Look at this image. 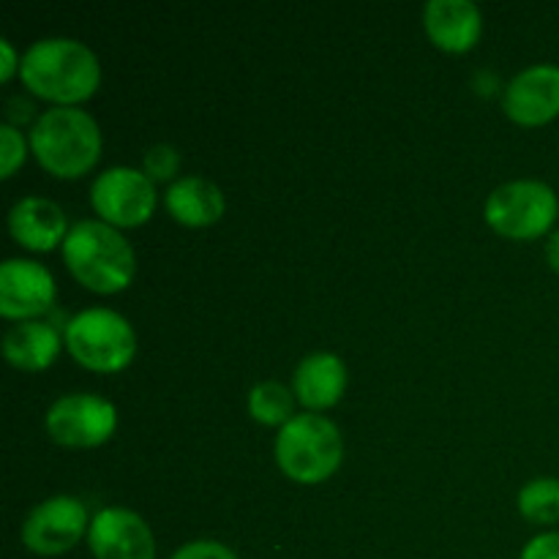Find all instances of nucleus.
Returning a JSON list of instances; mask_svg holds the SVG:
<instances>
[{
	"instance_id": "18",
	"label": "nucleus",
	"mask_w": 559,
	"mask_h": 559,
	"mask_svg": "<svg viewBox=\"0 0 559 559\" xmlns=\"http://www.w3.org/2000/svg\"><path fill=\"white\" fill-rule=\"evenodd\" d=\"M295 399L282 382H257L249 393L251 418L265 426H284L295 418Z\"/></svg>"
},
{
	"instance_id": "12",
	"label": "nucleus",
	"mask_w": 559,
	"mask_h": 559,
	"mask_svg": "<svg viewBox=\"0 0 559 559\" xmlns=\"http://www.w3.org/2000/svg\"><path fill=\"white\" fill-rule=\"evenodd\" d=\"M502 107L511 120L522 126L549 123L559 115V66L535 63L519 71L506 87Z\"/></svg>"
},
{
	"instance_id": "8",
	"label": "nucleus",
	"mask_w": 559,
	"mask_h": 559,
	"mask_svg": "<svg viewBox=\"0 0 559 559\" xmlns=\"http://www.w3.org/2000/svg\"><path fill=\"white\" fill-rule=\"evenodd\" d=\"M44 424L58 445L96 448L112 437L118 413L107 399L93 396V393H71L49 407Z\"/></svg>"
},
{
	"instance_id": "9",
	"label": "nucleus",
	"mask_w": 559,
	"mask_h": 559,
	"mask_svg": "<svg viewBox=\"0 0 559 559\" xmlns=\"http://www.w3.org/2000/svg\"><path fill=\"white\" fill-rule=\"evenodd\" d=\"M87 527V508L85 502L71 495L52 497L27 513L22 524V544L41 557L66 555L80 544Z\"/></svg>"
},
{
	"instance_id": "7",
	"label": "nucleus",
	"mask_w": 559,
	"mask_h": 559,
	"mask_svg": "<svg viewBox=\"0 0 559 559\" xmlns=\"http://www.w3.org/2000/svg\"><path fill=\"white\" fill-rule=\"evenodd\" d=\"M91 202L112 227H140L156 207V189L145 169L109 167L93 180Z\"/></svg>"
},
{
	"instance_id": "11",
	"label": "nucleus",
	"mask_w": 559,
	"mask_h": 559,
	"mask_svg": "<svg viewBox=\"0 0 559 559\" xmlns=\"http://www.w3.org/2000/svg\"><path fill=\"white\" fill-rule=\"evenodd\" d=\"M55 300V278L36 260H5L0 265V314L5 320H31Z\"/></svg>"
},
{
	"instance_id": "14",
	"label": "nucleus",
	"mask_w": 559,
	"mask_h": 559,
	"mask_svg": "<svg viewBox=\"0 0 559 559\" xmlns=\"http://www.w3.org/2000/svg\"><path fill=\"white\" fill-rule=\"evenodd\" d=\"M9 229L16 243L33 251H49L63 243L69 229H66V213L60 205L44 197H25L16 202L9 213Z\"/></svg>"
},
{
	"instance_id": "16",
	"label": "nucleus",
	"mask_w": 559,
	"mask_h": 559,
	"mask_svg": "<svg viewBox=\"0 0 559 559\" xmlns=\"http://www.w3.org/2000/svg\"><path fill=\"white\" fill-rule=\"evenodd\" d=\"M164 202L167 211L186 227H207L224 216L222 189L202 175H186L169 183Z\"/></svg>"
},
{
	"instance_id": "21",
	"label": "nucleus",
	"mask_w": 559,
	"mask_h": 559,
	"mask_svg": "<svg viewBox=\"0 0 559 559\" xmlns=\"http://www.w3.org/2000/svg\"><path fill=\"white\" fill-rule=\"evenodd\" d=\"M22 162H25V140L14 126L5 123L0 129V173L3 178H11Z\"/></svg>"
},
{
	"instance_id": "20",
	"label": "nucleus",
	"mask_w": 559,
	"mask_h": 559,
	"mask_svg": "<svg viewBox=\"0 0 559 559\" xmlns=\"http://www.w3.org/2000/svg\"><path fill=\"white\" fill-rule=\"evenodd\" d=\"M180 167V156L173 145H158L147 147L145 151V175L151 180H169Z\"/></svg>"
},
{
	"instance_id": "13",
	"label": "nucleus",
	"mask_w": 559,
	"mask_h": 559,
	"mask_svg": "<svg viewBox=\"0 0 559 559\" xmlns=\"http://www.w3.org/2000/svg\"><path fill=\"white\" fill-rule=\"evenodd\" d=\"M426 33L431 41L448 52H467L478 41L480 9L473 0H429L424 11Z\"/></svg>"
},
{
	"instance_id": "15",
	"label": "nucleus",
	"mask_w": 559,
	"mask_h": 559,
	"mask_svg": "<svg viewBox=\"0 0 559 559\" xmlns=\"http://www.w3.org/2000/svg\"><path fill=\"white\" fill-rule=\"evenodd\" d=\"M295 396L309 409H328L338 404L347 388V366L333 353L306 355L293 377Z\"/></svg>"
},
{
	"instance_id": "5",
	"label": "nucleus",
	"mask_w": 559,
	"mask_h": 559,
	"mask_svg": "<svg viewBox=\"0 0 559 559\" xmlns=\"http://www.w3.org/2000/svg\"><path fill=\"white\" fill-rule=\"evenodd\" d=\"M66 347L93 371H120L136 353L134 328L112 309H85L66 322Z\"/></svg>"
},
{
	"instance_id": "1",
	"label": "nucleus",
	"mask_w": 559,
	"mask_h": 559,
	"mask_svg": "<svg viewBox=\"0 0 559 559\" xmlns=\"http://www.w3.org/2000/svg\"><path fill=\"white\" fill-rule=\"evenodd\" d=\"M22 82L36 96L71 107L96 93L102 82L98 58L76 38H41L31 44L20 63Z\"/></svg>"
},
{
	"instance_id": "2",
	"label": "nucleus",
	"mask_w": 559,
	"mask_h": 559,
	"mask_svg": "<svg viewBox=\"0 0 559 559\" xmlns=\"http://www.w3.org/2000/svg\"><path fill=\"white\" fill-rule=\"evenodd\" d=\"M63 260L76 282L102 295L129 287L136 271L134 249L107 222H76L63 240Z\"/></svg>"
},
{
	"instance_id": "22",
	"label": "nucleus",
	"mask_w": 559,
	"mask_h": 559,
	"mask_svg": "<svg viewBox=\"0 0 559 559\" xmlns=\"http://www.w3.org/2000/svg\"><path fill=\"white\" fill-rule=\"evenodd\" d=\"M169 559H238V555L218 540H191V544L180 546Z\"/></svg>"
},
{
	"instance_id": "24",
	"label": "nucleus",
	"mask_w": 559,
	"mask_h": 559,
	"mask_svg": "<svg viewBox=\"0 0 559 559\" xmlns=\"http://www.w3.org/2000/svg\"><path fill=\"white\" fill-rule=\"evenodd\" d=\"M0 55H3V63H0V80L9 82L11 76H14V71L20 69V63H16V52L14 47H11L9 38H0Z\"/></svg>"
},
{
	"instance_id": "23",
	"label": "nucleus",
	"mask_w": 559,
	"mask_h": 559,
	"mask_svg": "<svg viewBox=\"0 0 559 559\" xmlns=\"http://www.w3.org/2000/svg\"><path fill=\"white\" fill-rule=\"evenodd\" d=\"M519 559H559V533L535 535Z\"/></svg>"
},
{
	"instance_id": "6",
	"label": "nucleus",
	"mask_w": 559,
	"mask_h": 559,
	"mask_svg": "<svg viewBox=\"0 0 559 559\" xmlns=\"http://www.w3.org/2000/svg\"><path fill=\"white\" fill-rule=\"evenodd\" d=\"M559 200L544 180H511L497 186L484 205V216L495 233L513 240L540 238L555 224Z\"/></svg>"
},
{
	"instance_id": "3",
	"label": "nucleus",
	"mask_w": 559,
	"mask_h": 559,
	"mask_svg": "<svg viewBox=\"0 0 559 559\" xmlns=\"http://www.w3.org/2000/svg\"><path fill=\"white\" fill-rule=\"evenodd\" d=\"M31 147L47 173L80 178L102 156V131L85 109L52 107L33 123Z\"/></svg>"
},
{
	"instance_id": "4",
	"label": "nucleus",
	"mask_w": 559,
	"mask_h": 559,
	"mask_svg": "<svg viewBox=\"0 0 559 559\" xmlns=\"http://www.w3.org/2000/svg\"><path fill=\"white\" fill-rule=\"evenodd\" d=\"M344 440L336 424L322 415H295L276 437V462L298 484H322L338 469Z\"/></svg>"
},
{
	"instance_id": "25",
	"label": "nucleus",
	"mask_w": 559,
	"mask_h": 559,
	"mask_svg": "<svg viewBox=\"0 0 559 559\" xmlns=\"http://www.w3.org/2000/svg\"><path fill=\"white\" fill-rule=\"evenodd\" d=\"M546 260H549V265L559 273V229L551 233L549 240H546Z\"/></svg>"
},
{
	"instance_id": "19",
	"label": "nucleus",
	"mask_w": 559,
	"mask_h": 559,
	"mask_svg": "<svg viewBox=\"0 0 559 559\" xmlns=\"http://www.w3.org/2000/svg\"><path fill=\"white\" fill-rule=\"evenodd\" d=\"M519 511L533 524L559 522V478H535L519 491Z\"/></svg>"
},
{
	"instance_id": "10",
	"label": "nucleus",
	"mask_w": 559,
	"mask_h": 559,
	"mask_svg": "<svg viewBox=\"0 0 559 559\" xmlns=\"http://www.w3.org/2000/svg\"><path fill=\"white\" fill-rule=\"evenodd\" d=\"M87 544L96 559H156V538L140 513L104 508L93 516Z\"/></svg>"
},
{
	"instance_id": "17",
	"label": "nucleus",
	"mask_w": 559,
	"mask_h": 559,
	"mask_svg": "<svg viewBox=\"0 0 559 559\" xmlns=\"http://www.w3.org/2000/svg\"><path fill=\"white\" fill-rule=\"evenodd\" d=\"M60 353V333L47 322L22 320L3 336V355L22 371H41Z\"/></svg>"
}]
</instances>
